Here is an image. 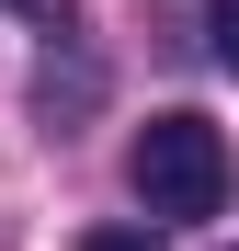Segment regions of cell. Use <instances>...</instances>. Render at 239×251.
<instances>
[{
  "label": "cell",
  "mask_w": 239,
  "mask_h": 251,
  "mask_svg": "<svg viewBox=\"0 0 239 251\" xmlns=\"http://www.w3.org/2000/svg\"><path fill=\"white\" fill-rule=\"evenodd\" d=\"M126 183H137V205L148 217H217L228 205V137L205 114H148L137 126V149H126Z\"/></svg>",
  "instance_id": "obj_1"
},
{
  "label": "cell",
  "mask_w": 239,
  "mask_h": 251,
  "mask_svg": "<svg viewBox=\"0 0 239 251\" xmlns=\"http://www.w3.org/2000/svg\"><path fill=\"white\" fill-rule=\"evenodd\" d=\"M205 34H217V69H239V0H205Z\"/></svg>",
  "instance_id": "obj_2"
},
{
  "label": "cell",
  "mask_w": 239,
  "mask_h": 251,
  "mask_svg": "<svg viewBox=\"0 0 239 251\" xmlns=\"http://www.w3.org/2000/svg\"><path fill=\"white\" fill-rule=\"evenodd\" d=\"M80 251H159V240H148V228H91Z\"/></svg>",
  "instance_id": "obj_3"
},
{
  "label": "cell",
  "mask_w": 239,
  "mask_h": 251,
  "mask_svg": "<svg viewBox=\"0 0 239 251\" xmlns=\"http://www.w3.org/2000/svg\"><path fill=\"white\" fill-rule=\"evenodd\" d=\"M12 12H23V23H46V34H57V23H68V0H12Z\"/></svg>",
  "instance_id": "obj_4"
}]
</instances>
